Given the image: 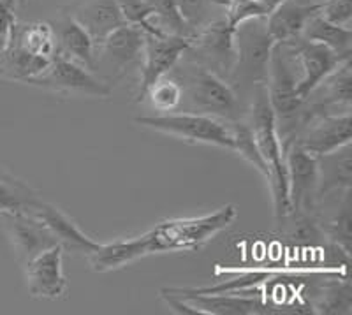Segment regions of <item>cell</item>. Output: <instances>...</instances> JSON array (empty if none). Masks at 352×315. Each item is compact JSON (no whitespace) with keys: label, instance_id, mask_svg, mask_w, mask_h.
Listing matches in <instances>:
<instances>
[{"label":"cell","instance_id":"1","mask_svg":"<svg viewBox=\"0 0 352 315\" xmlns=\"http://www.w3.org/2000/svg\"><path fill=\"white\" fill-rule=\"evenodd\" d=\"M236 217V206L226 204L208 215L164 220L136 238L99 243V247L87 256L88 264L94 272L108 273L153 254L196 252L226 231Z\"/></svg>","mask_w":352,"mask_h":315},{"label":"cell","instance_id":"2","mask_svg":"<svg viewBox=\"0 0 352 315\" xmlns=\"http://www.w3.org/2000/svg\"><path fill=\"white\" fill-rule=\"evenodd\" d=\"M247 122L252 131L254 141H256L263 160L268 166V185L272 191L273 213H275L276 226L284 222L285 217L291 213V203H289L287 188V168H285V155L282 148L273 109L270 106L266 85H259L254 90L252 100L248 104Z\"/></svg>","mask_w":352,"mask_h":315},{"label":"cell","instance_id":"3","mask_svg":"<svg viewBox=\"0 0 352 315\" xmlns=\"http://www.w3.org/2000/svg\"><path fill=\"white\" fill-rule=\"evenodd\" d=\"M298 65L287 43H275L266 76V92L282 148L289 146L303 125L305 100L298 96Z\"/></svg>","mask_w":352,"mask_h":315},{"label":"cell","instance_id":"4","mask_svg":"<svg viewBox=\"0 0 352 315\" xmlns=\"http://www.w3.org/2000/svg\"><path fill=\"white\" fill-rule=\"evenodd\" d=\"M176 67L182 71L176 72L173 69L171 72H176V80L184 81V85L180 83L182 102L184 99H187L188 108L194 113L215 116L224 122H234V120L243 118V102L228 81L215 76L213 72L206 71L184 56L176 64Z\"/></svg>","mask_w":352,"mask_h":315},{"label":"cell","instance_id":"5","mask_svg":"<svg viewBox=\"0 0 352 315\" xmlns=\"http://www.w3.org/2000/svg\"><path fill=\"white\" fill-rule=\"evenodd\" d=\"M273 44L264 18H254L234 28L236 62L228 83L240 99L241 94H254L259 85H266Z\"/></svg>","mask_w":352,"mask_h":315},{"label":"cell","instance_id":"6","mask_svg":"<svg viewBox=\"0 0 352 315\" xmlns=\"http://www.w3.org/2000/svg\"><path fill=\"white\" fill-rule=\"evenodd\" d=\"M136 124L150 131L190 141V143L213 144V146L228 148V150L234 148L228 122L210 115H201L194 111L159 113V115L140 116L136 118Z\"/></svg>","mask_w":352,"mask_h":315},{"label":"cell","instance_id":"7","mask_svg":"<svg viewBox=\"0 0 352 315\" xmlns=\"http://www.w3.org/2000/svg\"><path fill=\"white\" fill-rule=\"evenodd\" d=\"M144 48V30L136 25L125 23L115 28L96 48L92 72L113 88L131 71L141 64Z\"/></svg>","mask_w":352,"mask_h":315},{"label":"cell","instance_id":"8","mask_svg":"<svg viewBox=\"0 0 352 315\" xmlns=\"http://www.w3.org/2000/svg\"><path fill=\"white\" fill-rule=\"evenodd\" d=\"M184 58L213 72L224 81H229L236 62L234 30L226 23L224 18L206 21L190 39Z\"/></svg>","mask_w":352,"mask_h":315},{"label":"cell","instance_id":"9","mask_svg":"<svg viewBox=\"0 0 352 315\" xmlns=\"http://www.w3.org/2000/svg\"><path fill=\"white\" fill-rule=\"evenodd\" d=\"M27 85L44 88L48 92L65 97H92V99H108L113 88L94 74L90 69L58 56L50 62V65L41 74L27 81Z\"/></svg>","mask_w":352,"mask_h":315},{"label":"cell","instance_id":"10","mask_svg":"<svg viewBox=\"0 0 352 315\" xmlns=\"http://www.w3.org/2000/svg\"><path fill=\"white\" fill-rule=\"evenodd\" d=\"M190 37L168 36V34L144 32L143 60H141V78L138 88V102H143L144 96L153 83L160 78L168 76L180 62L184 53L188 50Z\"/></svg>","mask_w":352,"mask_h":315},{"label":"cell","instance_id":"11","mask_svg":"<svg viewBox=\"0 0 352 315\" xmlns=\"http://www.w3.org/2000/svg\"><path fill=\"white\" fill-rule=\"evenodd\" d=\"M287 44L296 60L298 71H300L296 90L298 96L303 100H307L314 88L322 83L333 71L340 67L345 60H351V55H340L324 44L312 43L303 37L289 41Z\"/></svg>","mask_w":352,"mask_h":315},{"label":"cell","instance_id":"12","mask_svg":"<svg viewBox=\"0 0 352 315\" xmlns=\"http://www.w3.org/2000/svg\"><path fill=\"white\" fill-rule=\"evenodd\" d=\"M284 155L291 212L314 213L319 188V157L305 152L294 143L285 148Z\"/></svg>","mask_w":352,"mask_h":315},{"label":"cell","instance_id":"13","mask_svg":"<svg viewBox=\"0 0 352 315\" xmlns=\"http://www.w3.org/2000/svg\"><path fill=\"white\" fill-rule=\"evenodd\" d=\"M351 138L352 116L351 111H345L308 118L292 143L305 152L322 157L351 144Z\"/></svg>","mask_w":352,"mask_h":315},{"label":"cell","instance_id":"14","mask_svg":"<svg viewBox=\"0 0 352 315\" xmlns=\"http://www.w3.org/2000/svg\"><path fill=\"white\" fill-rule=\"evenodd\" d=\"M0 217L4 220L9 241L21 266L30 263L34 257L48 248L60 247L52 231L30 212L9 213V215Z\"/></svg>","mask_w":352,"mask_h":315},{"label":"cell","instance_id":"15","mask_svg":"<svg viewBox=\"0 0 352 315\" xmlns=\"http://www.w3.org/2000/svg\"><path fill=\"white\" fill-rule=\"evenodd\" d=\"M28 294L39 299H58L67 291L64 275V250L53 247L44 250L23 266Z\"/></svg>","mask_w":352,"mask_h":315},{"label":"cell","instance_id":"16","mask_svg":"<svg viewBox=\"0 0 352 315\" xmlns=\"http://www.w3.org/2000/svg\"><path fill=\"white\" fill-rule=\"evenodd\" d=\"M192 305L199 315H263L275 310L257 298L232 296L231 292H194L192 289H166Z\"/></svg>","mask_w":352,"mask_h":315},{"label":"cell","instance_id":"17","mask_svg":"<svg viewBox=\"0 0 352 315\" xmlns=\"http://www.w3.org/2000/svg\"><path fill=\"white\" fill-rule=\"evenodd\" d=\"M65 11L92 37L96 48L115 28L125 25L116 0H76Z\"/></svg>","mask_w":352,"mask_h":315},{"label":"cell","instance_id":"18","mask_svg":"<svg viewBox=\"0 0 352 315\" xmlns=\"http://www.w3.org/2000/svg\"><path fill=\"white\" fill-rule=\"evenodd\" d=\"M50 25L55 34L56 55L74 60L92 71L96 62V43L85 32V28L65 9H62Z\"/></svg>","mask_w":352,"mask_h":315},{"label":"cell","instance_id":"19","mask_svg":"<svg viewBox=\"0 0 352 315\" xmlns=\"http://www.w3.org/2000/svg\"><path fill=\"white\" fill-rule=\"evenodd\" d=\"M319 12V2L310 0H282L264 18L266 30L275 43H289L303 34L308 20Z\"/></svg>","mask_w":352,"mask_h":315},{"label":"cell","instance_id":"20","mask_svg":"<svg viewBox=\"0 0 352 315\" xmlns=\"http://www.w3.org/2000/svg\"><path fill=\"white\" fill-rule=\"evenodd\" d=\"M30 213L36 215L52 231V235L55 236L64 252H74V254L88 256L99 247V243L94 241L92 238H88L65 213H62L58 208L46 203V201H41L36 208L30 210Z\"/></svg>","mask_w":352,"mask_h":315},{"label":"cell","instance_id":"21","mask_svg":"<svg viewBox=\"0 0 352 315\" xmlns=\"http://www.w3.org/2000/svg\"><path fill=\"white\" fill-rule=\"evenodd\" d=\"M352 160L351 144L319 157V188H317V203L324 199L329 192L347 191L351 188Z\"/></svg>","mask_w":352,"mask_h":315},{"label":"cell","instance_id":"22","mask_svg":"<svg viewBox=\"0 0 352 315\" xmlns=\"http://www.w3.org/2000/svg\"><path fill=\"white\" fill-rule=\"evenodd\" d=\"M50 62L52 60L32 55L9 41L4 55L0 56V76L6 80L27 83L48 67Z\"/></svg>","mask_w":352,"mask_h":315},{"label":"cell","instance_id":"23","mask_svg":"<svg viewBox=\"0 0 352 315\" xmlns=\"http://www.w3.org/2000/svg\"><path fill=\"white\" fill-rule=\"evenodd\" d=\"M9 41L18 44L25 52L43 56V58L53 60L56 56L55 34L50 21L16 23L9 36Z\"/></svg>","mask_w":352,"mask_h":315},{"label":"cell","instance_id":"24","mask_svg":"<svg viewBox=\"0 0 352 315\" xmlns=\"http://www.w3.org/2000/svg\"><path fill=\"white\" fill-rule=\"evenodd\" d=\"M301 37L312 43L324 44L333 52L340 53V55H352V30L351 28L340 27L326 18H322L317 12L314 14L308 23L305 25Z\"/></svg>","mask_w":352,"mask_h":315},{"label":"cell","instance_id":"25","mask_svg":"<svg viewBox=\"0 0 352 315\" xmlns=\"http://www.w3.org/2000/svg\"><path fill=\"white\" fill-rule=\"evenodd\" d=\"M41 201L27 184L0 168V215L30 212Z\"/></svg>","mask_w":352,"mask_h":315},{"label":"cell","instance_id":"26","mask_svg":"<svg viewBox=\"0 0 352 315\" xmlns=\"http://www.w3.org/2000/svg\"><path fill=\"white\" fill-rule=\"evenodd\" d=\"M144 2L153 11L152 27L155 34H168V36H182L192 39L196 30L184 20L173 0H144Z\"/></svg>","mask_w":352,"mask_h":315},{"label":"cell","instance_id":"27","mask_svg":"<svg viewBox=\"0 0 352 315\" xmlns=\"http://www.w3.org/2000/svg\"><path fill=\"white\" fill-rule=\"evenodd\" d=\"M229 129H231L232 134V143H234V152L240 153L245 160L252 164L254 168L264 176V180H268V166L263 160V155L259 153V148H257L256 141H254L252 131H250V125H248L247 118L234 120V122H228Z\"/></svg>","mask_w":352,"mask_h":315},{"label":"cell","instance_id":"28","mask_svg":"<svg viewBox=\"0 0 352 315\" xmlns=\"http://www.w3.org/2000/svg\"><path fill=\"white\" fill-rule=\"evenodd\" d=\"M351 188H349L344 192V199L338 204V213L333 217L331 222H328V226H320L324 236H328L333 245L340 252H344L345 256H351Z\"/></svg>","mask_w":352,"mask_h":315},{"label":"cell","instance_id":"29","mask_svg":"<svg viewBox=\"0 0 352 315\" xmlns=\"http://www.w3.org/2000/svg\"><path fill=\"white\" fill-rule=\"evenodd\" d=\"M144 100H150L152 108L160 113H171L182 106V85L173 74L160 78L150 87L144 96ZM143 100V102H144Z\"/></svg>","mask_w":352,"mask_h":315},{"label":"cell","instance_id":"30","mask_svg":"<svg viewBox=\"0 0 352 315\" xmlns=\"http://www.w3.org/2000/svg\"><path fill=\"white\" fill-rule=\"evenodd\" d=\"M319 314H351L352 312V289L347 279L344 282L326 283L324 292L316 305Z\"/></svg>","mask_w":352,"mask_h":315},{"label":"cell","instance_id":"31","mask_svg":"<svg viewBox=\"0 0 352 315\" xmlns=\"http://www.w3.org/2000/svg\"><path fill=\"white\" fill-rule=\"evenodd\" d=\"M215 2L222 8V12H224L222 18L232 30L238 25L254 20V18H266L270 12L268 8H264L256 0H215Z\"/></svg>","mask_w":352,"mask_h":315},{"label":"cell","instance_id":"32","mask_svg":"<svg viewBox=\"0 0 352 315\" xmlns=\"http://www.w3.org/2000/svg\"><path fill=\"white\" fill-rule=\"evenodd\" d=\"M116 4L120 8L125 23L136 25V27L143 28L146 34H155L152 27L153 11L144 0H116Z\"/></svg>","mask_w":352,"mask_h":315},{"label":"cell","instance_id":"33","mask_svg":"<svg viewBox=\"0 0 352 315\" xmlns=\"http://www.w3.org/2000/svg\"><path fill=\"white\" fill-rule=\"evenodd\" d=\"M319 14L331 23L351 28L352 0H322L319 2Z\"/></svg>","mask_w":352,"mask_h":315},{"label":"cell","instance_id":"34","mask_svg":"<svg viewBox=\"0 0 352 315\" xmlns=\"http://www.w3.org/2000/svg\"><path fill=\"white\" fill-rule=\"evenodd\" d=\"M173 2L176 4V8H178L182 17H184V20L194 30L201 28L208 21L210 0H173Z\"/></svg>","mask_w":352,"mask_h":315},{"label":"cell","instance_id":"35","mask_svg":"<svg viewBox=\"0 0 352 315\" xmlns=\"http://www.w3.org/2000/svg\"><path fill=\"white\" fill-rule=\"evenodd\" d=\"M18 0H0V37L9 39L16 21Z\"/></svg>","mask_w":352,"mask_h":315},{"label":"cell","instance_id":"36","mask_svg":"<svg viewBox=\"0 0 352 315\" xmlns=\"http://www.w3.org/2000/svg\"><path fill=\"white\" fill-rule=\"evenodd\" d=\"M256 2H259V4H263L264 8H268V11H272L275 6H278L282 2V0H256Z\"/></svg>","mask_w":352,"mask_h":315},{"label":"cell","instance_id":"37","mask_svg":"<svg viewBox=\"0 0 352 315\" xmlns=\"http://www.w3.org/2000/svg\"><path fill=\"white\" fill-rule=\"evenodd\" d=\"M8 43H9V39H6V37H0V56L4 55L6 48H8Z\"/></svg>","mask_w":352,"mask_h":315},{"label":"cell","instance_id":"38","mask_svg":"<svg viewBox=\"0 0 352 315\" xmlns=\"http://www.w3.org/2000/svg\"><path fill=\"white\" fill-rule=\"evenodd\" d=\"M18 2H20V4H25V0H18Z\"/></svg>","mask_w":352,"mask_h":315}]
</instances>
